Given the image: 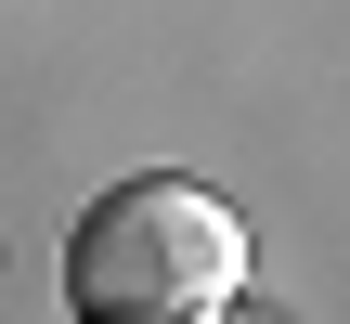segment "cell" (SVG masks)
I'll return each instance as SVG.
<instances>
[{
  "label": "cell",
  "instance_id": "1",
  "mask_svg": "<svg viewBox=\"0 0 350 324\" xmlns=\"http://www.w3.org/2000/svg\"><path fill=\"white\" fill-rule=\"evenodd\" d=\"M247 286V221L208 182H117L65 221V312L78 324H195Z\"/></svg>",
  "mask_w": 350,
  "mask_h": 324
},
{
  "label": "cell",
  "instance_id": "2",
  "mask_svg": "<svg viewBox=\"0 0 350 324\" xmlns=\"http://www.w3.org/2000/svg\"><path fill=\"white\" fill-rule=\"evenodd\" d=\"M195 324H221V312H195Z\"/></svg>",
  "mask_w": 350,
  "mask_h": 324
}]
</instances>
